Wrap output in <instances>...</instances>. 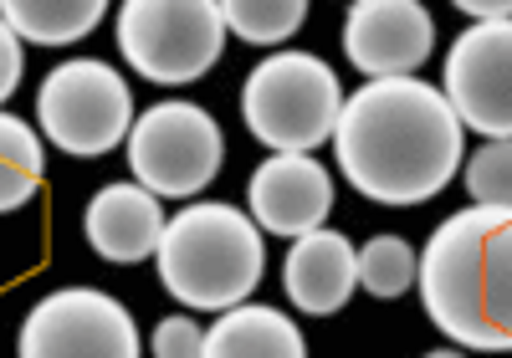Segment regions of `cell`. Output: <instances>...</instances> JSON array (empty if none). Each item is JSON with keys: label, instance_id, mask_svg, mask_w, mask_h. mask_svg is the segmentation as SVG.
I'll list each match as a JSON object with an SVG mask.
<instances>
[{"label": "cell", "instance_id": "obj_22", "mask_svg": "<svg viewBox=\"0 0 512 358\" xmlns=\"http://www.w3.org/2000/svg\"><path fill=\"white\" fill-rule=\"evenodd\" d=\"M461 16H482V26H502L512 11H507V0H456Z\"/></svg>", "mask_w": 512, "mask_h": 358}, {"label": "cell", "instance_id": "obj_2", "mask_svg": "<svg viewBox=\"0 0 512 358\" xmlns=\"http://www.w3.org/2000/svg\"><path fill=\"white\" fill-rule=\"evenodd\" d=\"M415 272L425 312L451 343L482 353L512 348V210L472 205L446 215Z\"/></svg>", "mask_w": 512, "mask_h": 358}, {"label": "cell", "instance_id": "obj_20", "mask_svg": "<svg viewBox=\"0 0 512 358\" xmlns=\"http://www.w3.org/2000/svg\"><path fill=\"white\" fill-rule=\"evenodd\" d=\"M154 353L159 358H205V333L190 323V318H164L154 328Z\"/></svg>", "mask_w": 512, "mask_h": 358}, {"label": "cell", "instance_id": "obj_7", "mask_svg": "<svg viewBox=\"0 0 512 358\" xmlns=\"http://www.w3.org/2000/svg\"><path fill=\"white\" fill-rule=\"evenodd\" d=\"M226 133L200 103H159L128 133V169L154 195H200L226 159Z\"/></svg>", "mask_w": 512, "mask_h": 358}, {"label": "cell", "instance_id": "obj_12", "mask_svg": "<svg viewBox=\"0 0 512 358\" xmlns=\"http://www.w3.org/2000/svg\"><path fill=\"white\" fill-rule=\"evenodd\" d=\"M164 210H159V195L144 190L139 179L134 185H103L82 215V231H88L93 251L113 266H139L159 251L164 241Z\"/></svg>", "mask_w": 512, "mask_h": 358}, {"label": "cell", "instance_id": "obj_10", "mask_svg": "<svg viewBox=\"0 0 512 358\" xmlns=\"http://www.w3.org/2000/svg\"><path fill=\"white\" fill-rule=\"evenodd\" d=\"M436 47V21L415 0H354L344 21V52L369 77H415Z\"/></svg>", "mask_w": 512, "mask_h": 358}, {"label": "cell", "instance_id": "obj_21", "mask_svg": "<svg viewBox=\"0 0 512 358\" xmlns=\"http://www.w3.org/2000/svg\"><path fill=\"white\" fill-rule=\"evenodd\" d=\"M21 67H26V57H21V36H16L6 21H0V98H11V93H16Z\"/></svg>", "mask_w": 512, "mask_h": 358}, {"label": "cell", "instance_id": "obj_13", "mask_svg": "<svg viewBox=\"0 0 512 358\" xmlns=\"http://www.w3.org/2000/svg\"><path fill=\"white\" fill-rule=\"evenodd\" d=\"M282 287L287 297L313 312V318H328V312H338L354 287H359V251L344 231H308L297 236L287 261H282Z\"/></svg>", "mask_w": 512, "mask_h": 358}, {"label": "cell", "instance_id": "obj_16", "mask_svg": "<svg viewBox=\"0 0 512 358\" xmlns=\"http://www.w3.org/2000/svg\"><path fill=\"white\" fill-rule=\"evenodd\" d=\"M41 185V139L16 113L0 118V210H21Z\"/></svg>", "mask_w": 512, "mask_h": 358}, {"label": "cell", "instance_id": "obj_8", "mask_svg": "<svg viewBox=\"0 0 512 358\" xmlns=\"http://www.w3.org/2000/svg\"><path fill=\"white\" fill-rule=\"evenodd\" d=\"M16 348L21 358H139V328L118 297L67 287L31 307Z\"/></svg>", "mask_w": 512, "mask_h": 358}, {"label": "cell", "instance_id": "obj_6", "mask_svg": "<svg viewBox=\"0 0 512 358\" xmlns=\"http://www.w3.org/2000/svg\"><path fill=\"white\" fill-rule=\"evenodd\" d=\"M36 118L62 154L98 159L134 133V98L128 82L93 57H72L47 72L36 93Z\"/></svg>", "mask_w": 512, "mask_h": 358}, {"label": "cell", "instance_id": "obj_18", "mask_svg": "<svg viewBox=\"0 0 512 358\" xmlns=\"http://www.w3.org/2000/svg\"><path fill=\"white\" fill-rule=\"evenodd\" d=\"M359 282L369 297H405L415 282V251L405 236H374L359 251Z\"/></svg>", "mask_w": 512, "mask_h": 358}, {"label": "cell", "instance_id": "obj_11", "mask_svg": "<svg viewBox=\"0 0 512 358\" xmlns=\"http://www.w3.org/2000/svg\"><path fill=\"white\" fill-rule=\"evenodd\" d=\"M333 210V179L313 154H272L251 174V220L267 236H308Z\"/></svg>", "mask_w": 512, "mask_h": 358}, {"label": "cell", "instance_id": "obj_3", "mask_svg": "<svg viewBox=\"0 0 512 358\" xmlns=\"http://www.w3.org/2000/svg\"><path fill=\"white\" fill-rule=\"evenodd\" d=\"M154 261H159L164 292L175 302L226 312L262 287L267 246H262V231H256L251 215H241L236 205L205 200L169 220Z\"/></svg>", "mask_w": 512, "mask_h": 358}, {"label": "cell", "instance_id": "obj_1", "mask_svg": "<svg viewBox=\"0 0 512 358\" xmlns=\"http://www.w3.org/2000/svg\"><path fill=\"white\" fill-rule=\"evenodd\" d=\"M344 179L379 205L436 200L461 169V123L420 77H384L344 98L333 139Z\"/></svg>", "mask_w": 512, "mask_h": 358}, {"label": "cell", "instance_id": "obj_17", "mask_svg": "<svg viewBox=\"0 0 512 358\" xmlns=\"http://www.w3.org/2000/svg\"><path fill=\"white\" fill-rule=\"evenodd\" d=\"M221 21L251 47H272L308 21V0H221Z\"/></svg>", "mask_w": 512, "mask_h": 358}, {"label": "cell", "instance_id": "obj_5", "mask_svg": "<svg viewBox=\"0 0 512 358\" xmlns=\"http://www.w3.org/2000/svg\"><path fill=\"white\" fill-rule=\"evenodd\" d=\"M118 52L159 87L195 82L226 52L221 6L216 0H128L118 11Z\"/></svg>", "mask_w": 512, "mask_h": 358}, {"label": "cell", "instance_id": "obj_15", "mask_svg": "<svg viewBox=\"0 0 512 358\" xmlns=\"http://www.w3.org/2000/svg\"><path fill=\"white\" fill-rule=\"evenodd\" d=\"M108 16L103 0H6L0 21L36 47H72Z\"/></svg>", "mask_w": 512, "mask_h": 358}, {"label": "cell", "instance_id": "obj_19", "mask_svg": "<svg viewBox=\"0 0 512 358\" xmlns=\"http://www.w3.org/2000/svg\"><path fill=\"white\" fill-rule=\"evenodd\" d=\"M466 190L477 205L512 210V139H492L482 154L466 159Z\"/></svg>", "mask_w": 512, "mask_h": 358}, {"label": "cell", "instance_id": "obj_9", "mask_svg": "<svg viewBox=\"0 0 512 358\" xmlns=\"http://www.w3.org/2000/svg\"><path fill=\"white\" fill-rule=\"evenodd\" d=\"M456 123L512 139V26H472L446 57V93Z\"/></svg>", "mask_w": 512, "mask_h": 358}, {"label": "cell", "instance_id": "obj_14", "mask_svg": "<svg viewBox=\"0 0 512 358\" xmlns=\"http://www.w3.org/2000/svg\"><path fill=\"white\" fill-rule=\"evenodd\" d=\"M308 343L277 307L236 302L205 333V358H303Z\"/></svg>", "mask_w": 512, "mask_h": 358}, {"label": "cell", "instance_id": "obj_4", "mask_svg": "<svg viewBox=\"0 0 512 358\" xmlns=\"http://www.w3.org/2000/svg\"><path fill=\"white\" fill-rule=\"evenodd\" d=\"M338 72L313 52H277L262 57L256 72L241 82V118L256 133V144L277 154H313L333 139L344 113Z\"/></svg>", "mask_w": 512, "mask_h": 358}]
</instances>
